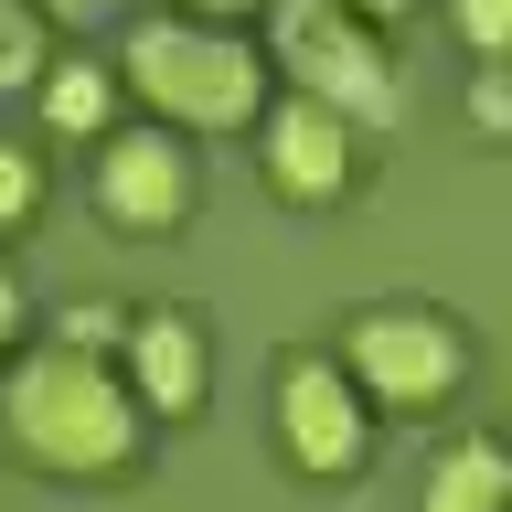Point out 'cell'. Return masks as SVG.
Returning a JSON list of instances; mask_svg holds the SVG:
<instances>
[{
    "instance_id": "cell-11",
    "label": "cell",
    "mask_w": 512,
    "mask_h": 512,
    "mask_svg": "<svg viewBox=\"0 0 512 512\" xmlns=\"http://www.w3.org/2000/svg\"><path fill=\"white\" fill-rule=\"evenodd\" d=\"M43 75V11L32 0H0V96H22Z\"/></svg>"
},
{
    "instance_id": "cell-14",
    "label": "cell",
    "mask_w": 512,
    "mask_h": 512,
    "mask_svg": "<svg viewBox=\"0 0 512 512\" xmlns=\"http://www.w3.org/2000/svg\"><path fill=\"white\" fill-rule=\"evenodd\" d=\"M448 22H459V43H470L480 64L512 43V0H448Z\"/></svg>"
},
{
    "instance_id": "cell-8",
    "label": "cell",
    "mask_w": 512,
    "mask_h": 512,
    "mask_svg": "<svg viewBox=\"0 0 512 512\" xmlns=\"http://www.w3.org/2000/svg\"><path fill=\"white\" fill-rule=\"evenodd\" d=\"M256 160L278 203H342L352 192V128L320 96H267L256 107Z\"/></svg>"
},
{
    "instance_id": "cell-13",
    "label": "cell",
    "mask_w": 512,
    "mask_h": 512,
    "mask_svg": "<svg viewBox=\"0 0 512 512\" xmlns=\"http://www.w3.org/2000/svg\"><path fill=\"white\" fill-rule=\"evenodd\" d=\"M32 214H43V171H32L22 139H0V235H22Z\"/></svg>"
},
{
    "instance_id": "cell-1",
    "label": "cell",
    "mask_w": 512,
    "mask_h": 512,
    "mask_svg": "<svg viewBox=\"0 0 512 512\" xmlns=\"http://www.w3.org/2000/svg\"><path fill=\"white\" fill-rule=\"evenodd\" d=\"M0 438L43 480H118L139 459V438H150V416L128 406V384H118L107 352L43 342V352H22L0 374Z\"/></svg>"
},
{
    "instance_id": "cell-4",
    "label": "cell",
    "mask_w": 512,
    "mask_h": 512,
    "mask_svg": "<svg viewBox=\"0 0 512 512\" xmlns=\"http://www.w3.org/2000/svg\"><path fill=\"white\" fill-rule=\"evenodd\" d=\"M331 363L363 384V406H395V416H427V406H448V395L470 384V342H459V320H448V310H416V299H374V310H352Z\"/></svg>"
},
{
    "instance_id": "cell-15",
    "label": "cell",
    "mask_w": 512,
    "mask_h": 512,
    "mask_svg": "<svg viewBox=\"0 0 512 512\" xmlns=\"http://www.w3.org/2000/svg\"><path fill=\"white\" fill-rule=\"evenodd\" d=\"M470 128H480V139H502V128H512V75H502V54L470 75Z\"/></svg>"
},
{
    "instance_id": "cell-2",
    "label": "cell",
    "mask_w": 512,
    "mask_h": 512,
    "mask_svg": "<svg viewBox=\"0 0 512 512\" xmlns=\"http://www.w3.org/2000/svg\"><path fill=\"white\" fill-rule=\"evenodd\" d=\"M118 96H139L160 128H256L267 107V64L235 22H192V11H160L118 43Z\"/></svg>"
},
{
    "instance_id": "cell-3",
    "label": "cell",
    "mask_w": 512,
    "mask_h": 512,
    "mask_svg": "<svg viewBox=\"0 0 512 512\" xmlns=\"http://www.w3.org/2000/svg\"><path fill=\"white\" fill-rule=\"evenodd\" d=\"M267 54H278L288 96H320L342 128H395L406 118L384 22H363V11H342V0H267Z\"/></svg>"
},
{
    "instance_id": "cell-18",
    "label": "cell",
    "mask_w": 512,
    "mask_h": 512,
    "mask_svg": "<svg viewBox=\"0 0 512 512\" xmlns=\"http://www.w3.org/2000/svg\"><path fill=\"white\" fill-rule=\"evenodd\" d=\"M32 11H43V22H75V32H86L96 11H118V0H32Z\"/></svg>"
},
{
    "instance_id": "cell-7",
    "label": "cell",
    "mask_w": 512,
    "mask_h": 512,
    "mask_svg": "<svg viewBox=\"0 0 512 512\" xmlns=\"http://www.w3.org/2000/svg\"><path fill=\"white\" fill-rule=\"evenodd\" d=\"M118 384H128V406H139V416L192 427V416L214 406V342H203V320H192V310H128Z\"/></svg>"
},
{
    "instance_id": "cell-16",
    "label": "cell",
    "mask_w": 512,
    "mask_h": 512,
    "mask_svg": "<svg viewBox=\"0 0 512 512\" xmlns=\"http://www.w3.org/2000/svg\"><path fill=\"white\" fill-rule=\"evenodd\" d=\"M171 11H192V22H246V11H267V0H171Z\"/></svg>"
},
{
    "instance_id": "cell-5",
    "label": "cell",
    "mask_w": 512,
    "mask_h": 512,
    "mask_svg": "<svg viewBox=\"0 0 512 512\" xmlns=\"http://www.w3.org/2000/svg\"><path fill=\"white\" fill-rule=\"evenodd\" d=\"M278 448L299 480H352L374 459V406H363V384L331 352H299L278 374Z\"/></svg>"
},
{
    "instance_id": "cell-10",
    "label": "cell",
    "mask_w": 512,
    "mask_h": 512,
    "mask_svg": "<svg viewBox=\"0 0 512 512\" xmlns=\"http://www.w3.org/2000/svg\"><path fill=\"white\" fill-rule=\"evenodd\" d=\"M416 512H512V470H502V448L480 438V427H459V438L427 459V491H416Z\"/></svg>"
},
{
    "instance_id": "cell-6",
    "label": "cell",
    "mask_w": 512,
    "mask_h": 512,
    "mask_svg": "<svg viewBox=\"0 0 512 512\" xmlns=\"http://www.w3.org/2000/svg\"><path fill=\"white\" fill-rule=\"evenodd\" d=\"M86 192H96V214L118 224V235H171V224L192 214V150H182V128H160V118L107 128Z\"/></svg>"
},
{
    "instance_id": "cell-12",
    "label": "cell",
    "mask_w": 512,
    "mask_h": 512,
    "mask_svg": "<svg viewBox=\"0 0 512 512\" xmlns=\"http://www.w3.org/2000/svg\"><path fill=\"white\" fill-rule=\"evenodd\" d=\"M118 331H128L118 299H64V310H54V342L64 352H118Z\"/></svg>"
},
{
    "instance_id": "cell-19",
    "label": "cell",
    "mask_w": 512,
    "mask_h": 512,
    "mask_svg": "<svg viewBox=\"0 0 512 512\" xmlns=\"http://www.w3.org/2000/svg\"><path fill=\"white\" fill-rule=\"evenodd\" d=\"M342 11H363V22H395V11H416V0H342Z\"/></svg>"
},
{
    "instance_id": "cell-9",
    "label": "cell",
    "mask_w": 512,
    "mask_h": 512,
    "mask_svg": "<svg viewBox=\"0 0 512 512\" xmlns=\"http://www.w3.org/2000/svg\"><path fill=\"white\" fill-rule=\"evenodd\" d=\"M32 107H43V128H54V139H107V128H118V75H107L96 54H64V64L43 54Z\"/></svg>"
},
{
    "instance_id": "cell-17",
    "label": "cell",
    "mask_w": 512,
    "mask_h": 512,
    "mask_svg": "<svg viewBox=\"0 0 512 512\" xmlns=\"http://www.w3.org/2000/svg\"><path fill=\"white\" fill-rule=\"evenodd\" d=\"M22 342V278H11V267H0V352Z\"/></svg>"
}]
</instances>
